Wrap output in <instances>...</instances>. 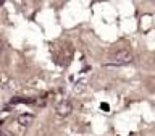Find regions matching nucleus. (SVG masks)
<instances>
[{"label":"nucleus","instance_id":"4","mask_svg":"<svg viewBox=\"0 0 155 136\" xmlns=\"http://www.w3.org/2000/svg\"><path fill=\"white\" fill-rule=\"evenodd\" d=\"M100 109L104 110V112H108V109H110V105L107 104V102H102V104H100Z\"/></svg>","mask_w":155,"mask_h":136},{"label":"nucleus","instance_id":"1","mask_svg":"<svg viewBox=\"0 0 155 136\" xmlns=\"http://www.w3.org/2000/svg\"><path fill=\"white\" fill-rule=\"evenodd\" d=\"M133 62V53H131L129 50H126V49H123V50H118L115 53V55H111L110 62H107V66H121V65H128V63Z\"/></svg>","mask_w":155,"mask_h":136},{"label":"nucleus","instance_id":"5","mask_svg":"<svg viewBox=\"0 0 155 136\" xmlns=\"http://www.w3.org/2000/svg\"><path fill=\"white\" fill-rule=\"evenodd\" d=\"M79 84L81 86H74V91L78 92V91H82V89H84V83H79Z\"/></svg>","mask_w":155,"mask_h":136},{"label":"nucleus","instance_id":"6","mask_svg":"<svg viewBox=\"0 0 155 136\" xmlns=\"http://www.w3.org/2000/svg\"><path fill=\"white\" fill-rule=\"evenodd\" d=\"M0 136H13V134H12V133H2Z\"/></svg>","mask_w":155,"mask_h":136},{"label":"nucleus","instance_id":"3","mask_svg":"<svg viewBox=\"0 0 155 136\" xmlns=\"http://www.w3.org/2000/svg\"><path fill=\"white\" fill-rule=\"evenodd\" d=\"M32 121H34V115L31 114H21L18 117V123L21 126H29V125H32Z\"/></svg>","mask_w":155,"mask_h":136},{"label":"nucleus","instance_id":"2","mask_svg":"<svg viewBox=\"0 0 155 136\" xmlns=\"http://www.w3.org/2000/svg\"><path fill=\"white\" fill-rule=\"evenodd\" d=\"M57 114L60 115V117H68L73 112V105H71V102L70 100H61L60 104L57 105Z\"/></svg>","mask_w":155,"mask_h":136},{"label":"nucleus","instance_id":"7","mask_svg":"<svg viewBox=\"0 0 155 136\" xmlns=\"http://www.w3.org/2000/svg\"><path fill=\"white\" fill-rule=\"evenodd\" d=\"M2 49H3V44H2V41H0V52H2Z\"/></svg>","mask_w":155,"mask_h":136},{"label":"nucleus","instance_id":"8","mask_svg":"<svg viewBox=\"0 0 155 136\" xmlns=\"http://www.w3.org/2000/svg\"><path fill=\"white\" fill-rule=\"evenodd\" d=\"M5 3V0H0V7H2V5Z\"/></svg>","mask_w":155,"mask_h":136}]
</instances>
